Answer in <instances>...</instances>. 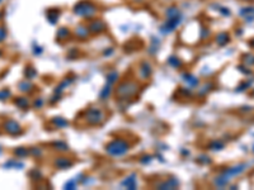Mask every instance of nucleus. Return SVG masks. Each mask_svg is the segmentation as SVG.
I'll use <instances>...</instances> for the list:
<instances>
[{"label":"nucleus","mask_w":254,"mask_h":190,"mask_svg":"<svg viewBox=\"0 0 254 190\" xmlns=\"http://www.w3.org/2000/svg\"><path fill=\"white\" fill-rule=\"evenodd\" d=\"M5 129L7 132H9L10 135H18L20 132V127L14 122V120H8L5 123Z\"/></svg>","instance_id":"nucleus-1"},{"label":"nucleus","mask_w":254,"mask_h":190,"mask_svg":"<svg viewBox=\"0 0 254 190\" xmlns=\"http://www.w3.org/2000/svg\"><path fill=\"white\" fill-rule=\"evenodd\" d=\"M5 36H7V32H5V28L4 27H0V42L5 40Z\"/></svg>","instance_id":"nucleus-2"},{"label":"nucleus","mask_w":254,"mask_h":190,"mask_svg":"<svg viewBox=\"0 0 254 190\" xmlns=\"http://www.w3.org/2000/svg\"><path fill=\"white\" fill-rule=\"evenodd\" d=\"M15 103H17V104H18L19 107H25V105H27V100H25L24 98H22V99H18V100H17Z\"/></svg>","instance_id":"nucleus-3"},{"label":"nucleus","mask_w":254,"mask_h":190,"mask_svg":"<svg viewBox=\"0 0 254 190\" xmlns=\"http://www.w3.org/2000/svg\"><path fill=\"white\" fill-rule=\"evenodd\" d=\"M9 95V91H5V90H3L2 92H0V99H5Z\"/></svg>","instance_id":"nucleus-4"},{"label":"nucleus","mask_w":254,"mask_h":190,"mask_svg":"<svg viewBox=\"0 0 254 190\" xmlns=\"http://www.w3.org/2000/svg\"><path fill=\"white\" fill-rule=\"evenodd\" d=\"M15 153H17V155H25V153H27V151L20 148V150H17V151H15Z\"/></svg>","instance_id":"nucleus-5"},{"label":"nucleus","mask_w":254,"mask_h":190,"mask_svg":"<svg viewBox=\"0 0 254 190\" xmlns=\"http://www.w3.org/2000/svg\"><path fill=\"white\" fill-rule=\"evenodd\" d=\"M0 2H2V0H0Z\"/></svg>","instance_id":"nucleus-6"}]
</instances>
